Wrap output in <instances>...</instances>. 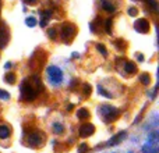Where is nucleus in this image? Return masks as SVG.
Masks as SVG:
<instances>
[{"label":"nucleus","mask_w":159,"mask_h":153,"mask_svg":"<svg viewBox=\"0 0 159 153\" xmlns=\"http://www.w3.org/2000/svg\"><path fill=\"white\" fill-rule=\"evenodd\" d=\"M40 14L43 17V20H49V17L52 16V11H50V10H48V11H42Z\"/></svg>","instance_id":"nucleus-24"},{"label":"nucleus","mask_w":159,"mask_h":153,"mask_svg":"<svg viewBox=\"0 0 159 153\" xmlns=\"http://www.w3.org/2000/svg\"><path fill=\"white\" fill-rule=\"evenodd\" d=\"M124 70H126V73L128 74H134L137 71V68H135V65L133 63H130V61H126V64H124Z\"/></svg>","instance_id":"nucleus-11"},{"label":"nucleus","mask_w":159,"mask_h":153,"mask_svg":"<svg viewBox=\"0 0 159 153\" xmlns=\"http://www.w3.org/2000/svg\"><path fill=\"white\" fill-rule=\"evenodd\" d=\"M25 24L28 25L29 28L36 27V18H34V17H28V18H25Z\"/></svg>","instance_id":"nucleus-13"},{"label":"nucleus","mask_w":159,"mask_h":153,"mask_svg":"<svg viewBox=\"0 0 159 153\" xmlns=\"http://www.w3.org/2000/svg\"><path fill=\"white\" fill-rule=\"evenodd\" d=\"M94 131H95V127L92 124H82L80 127V135L82 138H88L94 134Z\"/></svg>","instance_id":"nucleus-6"},{"label":"nucleus","mask_w":159,"mask_h":153,"mask_svg":"<svg viewBox=\"0 0 159 153\" xmlns=\"http://www.w3.org/2000/svg\"><path fill=\"white\" fill-rule=\"evenodd\" d=\"M21 92H23V97L25 100H34L36 97V92L31 88V85H28L27 82H23V86H21Z\"/></svg>","instance_id":"nucleus-3"},{"label":"nucleus","mask_w":159,"mask_h":153,"mask_svg":"<svg viewBox=\"0 0 159 153\" xmlns=\"http://www.w3.org/2000/svg\"><path fill=\"white\" fill-rule=\"evenodd\" d=\"M96 49L99 50V53H101V54H103V56H108V50H106V48H105L103 45H98V46H96Z\"/></svg>","instance_id":"nucleus-19"},{"label":"nucleus","mask_w":159,"mask_h":153,"mask_svg":"<svg viewBox=\"0 0 159 153\" xmlns=\"http://www.w3.org/2000/svg\"><path fill=\"white\" fill-rule=\"evenodd\" d=\"M40 27H46V21H45V20H43V21L40 22Z\"/></svg>","instance_id":"nucleus-31"},{"label":"nucleus","mask_w":159,"mask_h":153,"mask_svg":"<svg viewBox=\"0 0 159 153\" xmlns=\"http://www.w3.org/2000/svg\"><path fill=\"white\" fill-rule=\"evenodd\" d=\"M48 35L50 39H56V35H57V32H56L55 28H50V29H48Z\"/></svg>","instance_id":"nucleus-20"},{"label":"nucleus","mask_w":159,"mask_h":153,"mask_svg":"<svg viewBox=\"0 0 159 153\" xmlns=\"http://www.w3.org/2000/svg\"><path fill=\"white\" fill-rule=\"evenodd\" d=\"M77 116H78L80 118L85 120V118H88V117H89V112H88L87 109H80L78 113H77Z\"/></svg>","instance_id":"nucleus-12"},{"label":"nucleus","mask_w":159,"mask_h":153,"mask_svg":"<svg viewBox=\"0 0 159 153\" xmlns=\"http://www.w3.org/2000/svg\"><path fill=\"white\" fill-rule=\"evenodd\" d=\"M106 32L112 33V20H110V18L106 21Z\"/></svg>","instance_id":"nucleus-23"},{"label":"nucleus","mask_w":159,"mask_h":153,"mask_svg":"<svg viewBox=\"0 0 159 153\" xmlns=\"http://www.w3.org/2000/svg\"><path fill=\"white\" fill-rule=\"evenodd\" d=\"M48 74H49L50 81H52L55 85L60 84L62 80H63V73H62V70H60V68H57V67H55V65L48 67Z\"/></svg>","instance_id":"nucleus-1"},{"label":"nucleus","mask_w":159,"mask_h":153,"mask_svg":"<svg viewBox=\"0 0 159 153\" xmlns=\"http://www.w3.org/2000/svg\"><path fill=\"white\" fill-rule=\"evenodd\" d=\"M4 67H6V68H7V70H8V68H10V67H11V63H7V64L4 65Z\"/></svg>","instance_id":"nucleus-32"},{"label":"nucleus","mask_w":159,"mask_h":153,"mask_svg":"<svg viewBox=\"0 0 159 153\" xmlns=\"http://www.w3.org/2000/svg\"><path fill=\"white\" fill-rule=\"evenodd\" d=\"M88 150V146L85 143H82V145L80 146V153H85Z\"/></svg>","instance_id":"nucleus-26"},{"label":"nucleus","mask_w":159,"mask_h":153,"mask_svg":"<svg viewBox=\"0 0 159 153\" xmlns=\"http://www.w3.org/2000/svg\"><path fill=\"white\" fill-rule=\"evenodd\" d=\"M73 107H74V106H73V105H69V106H67V107H66V109H67V110L70 112V110H73Z\"/></svg>","instance_id":"nucleus-28"},{"label":"nucleus","mask_w":159,"mask_h":153,"mask_svg":"<svg viewBox=\"0 0 159 153\" xmlns=\"http://www.w3.org/2000/svg\"><path fill=\"white\" fill-rule=\"evenodd\" d=\"M63 131H64V127L62 124H57L56 122L55 125H53V132L55 134H63Z\"/></svg>","instance_id":"nucleus-15"},{"label":"nucleus","mask_w":159,"mask_h":153,"mask_svg":"<svg viewBox=\"0 0 159 153\" xmlns=\"http://www.w3.org/2000/svg\"><path fill=\"white\" fill-rule=\"evenodd\" d=\"M98 90H99V93H101V95H103L105 97H109V99H112V95L110 93H109V92H108V90H106V89H103L102 88V86H99V88H98Z\"/></svg>","instance_id":"nucleus-17"},{"label":"nucleus","mask_w":159,"mask_h":153,"mask_svg":"<svg viewBox=\"0 0 159 153\" xmlns=\"http://www.w3.org/2000/svg\"><path fill=\"white\" fill-rule=\"evenodd\" d=\"M74 32H75V27L71 24H64L63 27H62V31H60V35H62V38H63L64 40H69L70 38H71L73 35H74Z\"/></svg>","instance_id":"nucleus-4"},{"label":"nucleus","mask_w":159,"mask_h":153,"mask_svg":"<svg viewBox=\"0 0 159 153\" xmlns=\"http://www.w3.org/2000/svg\"><path fill=\"white\" fill-rule=\"evenodd\" d=\"M102 8H103L105 11H109V13H113V11L116 10V7L112 4L110 1H106V0H103V1H102Z\"/></svg>","instance_id":"nucleus-10"},{"label":"nucleus","mask_w":159,"mask_h":153,"mask_svg":"<svg viewBox=\"0 0 159 153\" xmlns=\"http://www.w3.org/2000/svg\"><path fill=\"white\" fill-rule=\"evenodd\" d=\"M101 113L105 116V120H106V122H110V121L116 120V117H117L119 112H117L114 107H112V106H102Z\"/></svg>","instance_id":"nucleus-2"},{"label":"nucleus","mask_w":159,"mask_h":153,"mask_svg":"<svg viewBox=\"0 0 159 153\" xmlns=\"http://www.w3.org/2000/svg\"><path fill=\"white\" fill-rule=\"evenodd\" d=\"M89 28H91V31H95V25H94V24L89 25Z\"/></svg>","instance_id":"nucleus-30"},{"label":"nucleus","mask_w":159,"mask_h":153,"mask_svg":"<svg viewBox=\"0 0 159 153\" xmlns=\"http://www.w3.org/2000/svg\"><path fill=\"white\" fill-rule=\"evenodd\" d=\"M0 99H4V100H8V99H10V95H8V92H6V90H3V89H0Z\"/></svg>","instance_id":"nucleus-21"},{"label":"nucleus","mask_w":159,"mask_h":153,"mask_svg":"<svg viewBox=\"0 0 159 153\" xmlns=\"http://www.w3.org/2000/svg\"><path fill=\"white\" fill-rule=\"evenodd\" d=\"M10 134H11V131H10L7 125L0 124V139H7L10 137Z\"/></svg>","instance_id":"nucleus-8"},{"label":"nucleus","mask_w":159,"mask_h":153,"mask_svg":"<svg viewBox=\"0 0 159 153\" xmlns=\"http://www.w3.org/2000/svg\"><path fill=\"white\" fill-rule=\"evenodd\" d=\"M82 90H84V95H85V96H88V95H91V92H92V89H91V86H89V85H87V84H85V85L82 86Z\"/></svg>","instance_id":"nucleus-22"},{"label":"nucleus","mask_w":159,"mask_h":153,"mask_svg":"<svg viewBox=\"0 0 159 153\" xmlns=\"http://www.w3.org/2000/svg\"><path fill=\"white\" fill-rule=\"evenodd\" d=\"M135 29L138 31V32L141 33H147L149 31V22H148V20H145V18H140V20H137L135 21Z\"/></svg>","instance_id":"nucleus-5"},{"label":"nucleus","mask_w":159,"mask_h":153,"mask_svg":"<svg viewBox=\"0 0 159 153\" xmlns=\"http://www.w3.org/2000/svg\"><path fill=\"white\" fill-rule=\"evenodd\" d=\"M140 81H141V84H143V85H149L151 78H149V75H148V74H143V75L140 77Z\"/></svg>","instance_id":"nucleus-14"},{"label":"nucleus","mask_w":159,"mask_h":153,"mask_svg":"<svg viewBox=\"0 0 159 153\" xmlns=\"http://www.w3.org/2000/svg\"><path fill=\"white\" fill-rule=\"evenodd\" d=\"M137 13H138V11H137V8H134V7H130V8H128V16L135 17V16H137Z\"/></svg>","instance_id":"nucleus-25"},{"label":"nucleus","mask_w":159,"mask_h":153,"mask_svg":"<svg viewBox=\"0 0 159 153\" xmlns=\"http://www.w3.org/2000/svg\"><path fill=\"white\" fill-rule=\"evenodd\" d=\"M126 137H127V134H126V132H119V134H117L116 137H113V138H112V139H110V142H109L108 145H109V146L117 145V143H120V142H121V141H123V139H124Z\"/></svg>","instance_id":"nucleus-7"},{"label":"nucleus","mask_w":159,"mask_h":153,"mask_svg":"<svg viewBox=\"0 0 159 153\" xmlns=\"http://www.w3.org/2000/svg\"><path fill=\"white\" fill-rule=\"evenodd\" d=\"M28 141H29V145L31 146H38V145H40L42 138H40L39 134H32V135H29Z\"/></svg>","instance_id":"nucleus-9"},{"label":"nucleus","mask_w":159,"mask_h":153,"mask_svg":"<svg viewBox=\"0 0 159 153\" xmlns=\"http://www.w3.org/2000/svg\"><path fill=\"white\" fill-rule=\"evenodd\" d=\"M149 6H151V8L154 10V11H156L158 10V3H156V0H145Z\"/></svg>","instance_id":"nucleus-18"},{"label":"nucleus","mask_w":159,"mask_h":153,"mask_svg":"<svg viewBox=\"0 0 159 153\" xmlns=\"http://www.w3.org/2000/svg\"><path fill=\"white\" fill-rule=\"evenodd\" d=\"M138 60H140V61H144V56H143V54H138Z\"/></svg>","instance_id":"nucleus-29"},{"label":"nucleus","mask_w":159,"mask_h":153,"mask_svg":"<svg viewBox=\"0 0 159 153\" xmlns=\"http://www.w3.org/2000/svg\"><path fill=\"white\" fill-rule=\"evenodd\" d=\"M6 82H7V84H14V82H16V75L13 73L6 74Z\"/></svg>","instance_id":"nucleus-16"},{"label":"nucleus","mask_w":159,"mask_h":153,"mask_svg":"<svg viewBox=\"0 0 159 153\" xmlns=\"http://www.w3.org/2000/svg\"><path fill=\"white\" fill-rule=\"evenodd\" d=\"M28 4H34V3H36V0H25Z\"/></svg>","instance_id":"nucleus-27"}]
</instances>
